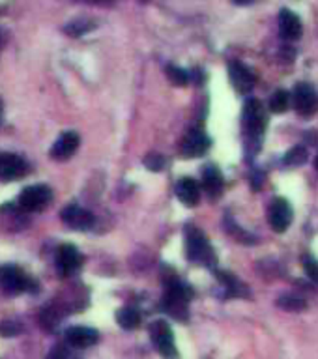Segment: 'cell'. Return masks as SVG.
<instances>
[{
	"label": "cell",
	"instance_id": "1",
	"mask_svg": "<svg viewBox=\"0 0 318 359\" xmlns=\"http://www.w3.org/2000/svg\"><path fill=\"white\" fill-rule=\"evenodd\" d=\"M191 296H193V292L186 283H182L176 277L169 279L165 296H163V311L176 320H187Z\"/></svg>",
	"mask_w": 318,
	"mask_h": 359
},
{
	"label": "cell",
	"instance_id": "2",
	"mask_svg": "<svg viewBox=\"0 0 318 359\" xmlns=\"http://www.w3.org/2000/svg\"><path fill=\"white\" fill-rule=\"evenodd\" d=\"M0 290L8 296H15L23 292L38 290V283L34 279H30L19 266L4 264L0 266Z\"/></svg>",
	"mask_w": 318,
	"mask_h": 359
},
{
	"label": "cell",
	"instance_id": "3",
	"mask_svg": "<svg viewBox=\"0 0 318 359\" xmlns=\"http://www.w3.org/2000/svg\"><path fill=\"white\" fill-rule=\"evenodd\" d=\"M186 253L191 262L206 264V266H212L215 262V253L208 242L206 234L193 225L186 228Z\"/></svg>",
	"mask_w": 318,
	"mask_h": 359
},
{
	"label": "cell",
	"instance_id": "4",
	"mask_svg": "<svg viewBox=\"0 0 318 359\" xmlns=\"http://www.w3.org/2000/svg\"><path fill=\"white\" fill-rule=\"evenodd\" d=\"M242 124L243 129H245V135H247V143L249 140H260L264 135V129H266V112H264L262 103L251 97L245 101L243 105V112H242Z\"/></svg>",
	"mask_w": 318,
	"mask_h": 359
},
{
	"label": "cell",
	"instance_id": "5",
	"mask_svg": "<svg viewBox=\"0 0 318 359\" xmlns=\"http://www.w3.org/2000/svg\"><path fill=\"white\" fill-rule=\"evenodd\" d=\"M150 337H152L156 350L161 354V358L178 359L180 354H178L176 343H174V333L165 320H156V322H152V325H150Z\"/></svg>",
	"mask_w": 318,
	"mask_h": 359
},
{
	"label": "cell",
	"instance_id": "6",
	"mask_svg": "<svg viewBox=\"0 0 318 359\" xmlns=\"http://www.w3.org/2000/svg\"><path fill=\"white\" fill-rule=\"evenodd\" d=\"M53 201V189L45 184L28 186L19 193V206L25 212H42Z\"/></svg>",
	"mask_w": 318,
	"mask_h": 359
},
{
	"label": "cell",
	"instance_id": "7",
	"mask_svg": "<svg viewBox=\"0 0 318 359\" xmlns=\"http://www.w3.org/2000/svg\"><path fill=\"white\" fill-rule=\"evenodd\" d=\"M83 266V255L79 253V249L71 243H62L56 251V269L60 277L75 275L77 271Z\"/></svg>",
	"mask_w": 318,
	"mask_h": 359
},
{
	"label": "cell",
	"instance_id": "8",
	"mask_svg": "<svg viewBox=\"0 0 318 359\" xmlns=\"http://www.w3.org/2000/svg\"><path fill=\"white\" fill-rule=\"evenodd\" d=\"M30 173V166L21 156L12 152H0V178L4 182H14Z\"/></svg>",
	"mask_w": 318,
	"mask_h": 359
},
{
	"label": "cell",
	"instance_id": "9",
	"mask_svg": "<svg viewBox=\"0 0 318 359\" xmlns=\"http://www.w3.org/2000/svg\"><path fill=\"white\" fill-rule=\"evenodd\" d=\"M292 219H294V212H292L291 202L286 199H276L268 208V223H270L271 230L276 232H284L291 227Z\"/></svg>",
	"mask_w": 318,
	"mask_h": 359
},
{
	"label": "cell",
	"instance_id": "10",
	"mask_svg": "<svg viewBox=\"0 0 318 359\" xmlns=\"http://www.w3.org/2000/svg\"><path fill=\"white\" fill-rule=\"evenodd\" d=\"M292 99H294V107L299 114L304 116H311L313 112L318 109V96L313 84L309 83H299L296 84L294 88V94H292Z\"/></svg>",
	"mask_w": 318,
	"mask_h": 359
},
{
	"label": "cell",
	"instance_id": "11",
	"mask_svg": "<svg viewBox=\"0 0 318 359\" xmlns=\"http://www.w3.org/2000/svg\"><path fill=\"white\" fill-rule=\"evenodd\" d=\"M60 219L73 230H88V228L94 227V221H96L92 212H88L83 206H77V204H69V206L64 208Z\"/></svg>",
	"mask_w": 318,
	"mask_h": 359
},
{
	"label": "cell",
	"instance_id": "12",
	"mask_svg": "<svg viewBox=\"0 0 318 359\" xmlns=\"http://www.w3.org/2000/svg\"><path fill=\"white\" fill-rule=\"evenodd\" d=\"M210 148V137L201 129H191L187 132L180 145V153L184 158H201Z\"/></svg>",
	"mask_w": 318,
	"mask_h": 359
},
{
	"label": "cell",
	"instance_id": "13",
	"mask_svg": "<svg viewBox=\"0 0 318 359\" xmlns=\"http://www.w3.org/2000/svg\"><path fill=\"white\" fill-rule=\"evenodd\" d=\"M64 338L71 348H90L99 341V333L94 330V327H88V325H71L66 330L64 333Z\"/></svg>",
	"mask_w": 318,
	"mask_h": 359
},
{
	"label": "cell",
	"instance_id": "14",
	"mask_svg": "<svg viewBox=\"0 0 318 359\" xmlns=\"http://www.w3.org/2000/svg\"><path fill=\"white\" fill-rule=\"evenodd\" d=\"M81 145V137L77 132H64L60 137L56 138L55 145L51 146V152L49 156L56 161H66L73 153L77 152V148Z\"/></svg>",
	"mask_w": 318,
	"mask_h": 359
},
{
	"label": "cell",
	"instance_id": "15",
	"mask_svg": "<svg viewBox=\"0 0 318 359\" xmlns=\"http://www.w3.org/2000/svg\"><path fill=\"white\" fill-rule=\"evenodd\" d=\"M228 75H230V83L238 92L247 94L255 86V75L245 64L242 62H230L228 66Z\"/></svg>",
	"mask_w": 318,
	"mask_h": 359
},
{
	"label": "cell",
	"instance_id": "16",
	"mask_svg": "<svg viewBox=\"0 0 318 359\" xmlns=\"http://www.w3.org/2000/svg\"><path fill=\"white\" fill-rule=\"evenodd\" d=\"M223 186H225V180H223L221 171L215 165H206L202 171V187L210 199H219V195L223 193Z\"/></svg>",
	"mask_w": 318,
	"mask_h": 359
},
{
	"label": "cell",
	"instance_id": "17",
	"mask_svg": "<svg viewBox=\"0 0 318 359\" xmlns=\"http://www.w3.org/2000/svg\"><path fill=\"white\" fill-rule=\"evenodd\" d=\"M279 30L281 36L289 42H294L302 36V21L292 10H281L279 14Z\"/></svg>",
	"mask_w": 318,
	"mask_h": 359
},
{
	"label": "cell",
	"instance_id": "18",
	"mask_svg": "<svg viewBox=\"0 0 318 359\" xmlns=\"http://www.w3.org/2000/svg\"><path fill=\"white\" fill-rule=\"evenodd\" d=\"M176 195H178L180 202H184L186 206L193 208L201 201L199 184H197L193 178H189V176H184V178L178 180V184H176Z\"/></svg>",
	"mask_w": 318,
	"mask_h": 359
},
{
	"label": "cell",
	"instance_id": "19",
	"mask_svg": "<svg viewBox=\"0 0 318 359\" xmlns=\"http://www.w3.org/2000/svg\"><path fill=\"white\" fill-rule=\"evenodd\" d=\"M96 28V23L88 19V17H77L73 21H69L66 27H64V32L71 38H79V36L88 34L90 30Z\"/></svg>",
	"mask_w": 318,
	"mask_h": 359
},
{
	"label": "cell",
	"instance_id": "20",
	"mask_svg": "<svg viewBox=\"0 0 318 359\" xmlns=\"http://www.w3.org/2000/svg\"><path fill=\"white\" fill-rule=\"evenodd\" d=\"M117 322L120 327H124L127 332L135 330L140 324V312L132 309V307H124L117 312Z\"/></svg>",
	"mask_w": 318,
	"mask_h": 359
},
{
	"label": "cell",
	"instance_id": "21",
	"mask_svg": "<svg viewBox=\"0 0 318 359\" xmlns=\"http://www.w3.org/2000/svg\"><path fill=\"white\" fill-rule=\"evenodd\" d=\"M289 103H291V96H289V92L283 88H279L270 96L268 107H270L271 112L281 114V112H284L286 109H289Z\"/></svg>",
	"mask_w": 318,
	"mask_h": 359
},
{
	"label": "cell",
	"instance_id": "22",
	"mask_svg": "<svg viewBox=\"0 0 318 359\" xmlns=\"http://www.w3.org/2000/svg\"><path fill=\"white\" fill-rule=\"evenodd\" d=\"M217 277H219V281L225 284V288H227L232 296H249V290H247V288L243 286V283H240L234 275L221 271V273H217Z\"/></svg>",
	"mask_w": 318,
	"mask_h": 359
},
{
	"label": "cell",
	"instance_id": "23",
	"mask_svg": "<svg viewBox=\"0 0 318 359\" xmlns=\"http://www.w3.org/2000/svg\"><path fill=\"white\" fill-rule=\"evenodd\" d=\"M305 159H307V150L304 146H294L292 150L284 153L283 163L286 166H299L302 163H305Z\"/></svg>",
	"mask_w": 318,
	"mask_h": 359
},
{
	"label": "cell",
	"instance_id": "24",
	"mask_svg": "<svg viewBox=\"0 0 318 359\" xmlns=\"http://www.w3.org/2000/svg\"><path fill=\"white\" fill-rule=\"evenodd\" d=\"M23 333L21 322H17L14 318H6L0 322V337H17Z\"/></svg>",
	"mask_w": 318,
	"mask_h": 359
},
{
	"label": "cell",
	"instance_id": "25",
	"mask_svg": "<svg viewBox=\"0 0 318 359\" xmlns=\"http://www.w3.org/2000/svg\"><path fill=\"white\" fill-rule=\"evenodd\" d=\"M167 77L171 79V83L176 84V86H186L189 83V73L186 69L178 68V66H169L167 68Z\"/></svg>",
	"mask_w": 318,
	"mask_h": 359
},
{
	"label": "cell",
	"instance_id": "26",
	"mask_svg": "<svg viewBox=\"0 0 318 359\" xmlns=\"http://www.w3.org/2000/svg\"><path fill=\"white\" fill-rule=\"evenodd\" d=\"M277 305L279 307H283V309H289V311H299V309H304L305 301L302 297L297 296H281L277 299Z\"/></svg>",
	"mask_w": 318,
	"mask_h": 359
},
{
	"label": "cell",
	"instance_id": "27",
	"mask_svg": "<svg viewBox=\"0 0 318 359\" xmlns=\"http://www.w3.org/2000/svg\"><path fill=\"white\" fill-rule=\"evenodd\" d=\"M145 166L148 171H154V173H158V171H163V166H165V158L158 152L148 153L145 158Z\"/></svg>",
	"mask_w": 318,
	"mask_h": 359
},
{
	"label": "cell",
	"instance_id": "28",
	"mask_svg": "<svg viewBox=\"0 0 318 359\" xmlns=\"http://www.w3.org/2000/svg\"><path fill=\"white\" fill-rule=\"evenodd\" d=\"M47 359H79L77 356H73V352L69 350L68 346H56L51 350Z\"/></svg>",
	"mask_w": 318,
	"mask_h": 359
},
{
	"label": "cell",
	"instance_id": "29",
	"mask_svg": "<svg viewBox=\"0 0 318 359\" xmlns=\"http://www.w3.org/2000/svg\"><path fill=\"white\" fill-rule=\"evenodd\" d=\"M304 266H305V271H307V275L311 277L315 283H318V262L317 260H313V258H309V256H305Z\"/></svg>",
	"mask_w": 318,
	"mask_h": 359
},
{
	"label": "cell",
	"instance_id": "30",
	"mask_svg": "<svg viewBox=\"0 0 318 359\" xmlns=\"http://www.w3.org/2000/svg\"><path fill=\"white\" fill-rule=\"evenodd\" d=\"M2 43H4V36H2V32H0V47H2Z\"/></svg>",
	"mask_w": 318,
	"mask_h": 359
},
{
	"label": "cell",
	"instance_id": "31",
	"mask_svg": "<svg viewBox=\"0 0 318 359\" xmlns=\"http://www.w3.org/2000/svg\"><path fill=\"white\" fill-rule=\"evenodd\" d=\"M0 120H2V99H0Z\"/></svg>",
	"mask_w": 318,
	"mask_h": 359
},
{
	"label": "cell",
	"instance_id": "32",
	"mask_svg": "<svg viewBox=\"0 0 318 359\" xmlns=\"http://www.w3.org/2000/svg\"><path fill=\"white\" fill-rule=\"evenodd\" d=\"M315 166H317V171H318V158H317V161H315Z\"/></svg>",
	"mask_w": 318,
	"mask_h": 359
}]
</instances>
